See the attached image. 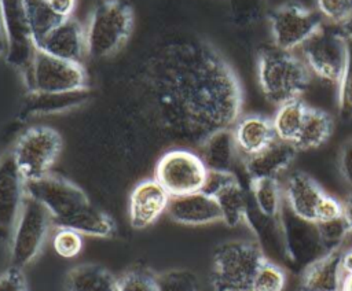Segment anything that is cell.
<instances>
[{
  "mask_svg": "<svg viewBox=\"0 0 352 291\" xmlns=\"http://www.w3.org/2000/svg\"><path fill=\"white\" fill-rule=\"evenodd\" d=\"M138 92L161 135L198 148L214 132L234 126L243 103L236 73L199 37L155 47L138 70Z\"/></svg>",
  "mask_w": 352,
  "mask_h": 291,
  "instance_id": "obj_1",
  "label": "cell"
},
{
  "mask_svg": "<svg viewBox=\"0 0 352 291\" xmlns=\"http://www.w3.org/2000/svg\"><path fill=\"white\" fill-rule=\"evenodd\" d=\"M26 195L48 210L56 228H70L82 236L96 237L110 236L114 231L111 218L95 207L80 187L63 177L47 174L26 183Z\"/></svg>",
  "mask_w": 352,
  "mask_h": 291,
  "instance_id": "obj_2",
  "label": "cell"
},
{
  "mask_svg": "<svg viewBox=\"0 0 352 291\" xmlns=\"http://www.w3.org/2000/svg\"><path fill=\"white\" fill-rule=\"evenodd\" d=\"M257 74L264 96L276 106L300 99L309 84L307 63L278 47L258 52Z\"/></svg>",
  "mask_w": 352,
  "mask_h": 291,
  "instance_id": "obj_3",
  "label": "cell"
},
{
  "mask_svg": "<svg viewBox=\"0 0 352 291\" xmlns=\"http://www.w3.org/2000/svg\"><path fill=\"white\" fill-rule=\"evenodd\" d=\"M256 240H228L213 253L210 284L213 291H250L253 280L267 261Z\"/></svg>",
  "mask_w": 352,
  "mask_h": 291,
  "instance_id": "obj_4",
  "label": "cell"
},
{
  "mask_svg": "<svg viewBox=\"0 0 352 291\" xmlns=\"http://www.w3.org/2000/svg\"><path fill=\"white\" fill-rule=\"evenodd\" d=\"M133 10L126 0H102L96 4L85 26L87 54L103 59L116 54L129 38Z\"/></svg>",
  "mask_w": 352,
  "mask_h": 291,
  "instance_id": "obj_5",
  "label": "cell"
},
{
  "mask_svg": "<svg viewBox=\"0 0 352 291\" xmlns=\"http://www.w3.org/2000/svg\"><path fill=\"white\" fill-rule=\"evenodd\" d=\"M28 92L69 93L87 89L81 63L65 60L36 49L29 69L22 74Z\"/></svg>",
  "mask_w": 352,
  "mask_h": 291,
  "instance_id": "obj_6",
  "label": "cell"
},
{
  "mask_svg": "<svg viewBox=\"0 0 352 291\" xmlns=\"http://www.w3.org/2000/svg\"><path fill=\"white\" fill-rule=\"evenodd\" d=\"M62 150L60 135L50 126L38 125L26 129L16 140L11 154L26 183L50 174Z\"/></svg>",
  "mask_w": 352,
  "mask_h": 291,
  "instance_id": "obj_7",
  "label": "cell"
},
{
  "mask_svg": "<svg viewBox=\"0 0 352 291\" xmlns=\"http://www.w3.org/2000/svg\"><path fill=\"white\" fill-rule=\"evenodd\" d=\"M51 225L52 220L48 210L40 202L26 195L10 239L12 266L23 269L38 255Z\"/></svg>",
  "mask_w": 352,
  "mask_h": 291,
  "instance_id": "obj_8",
  "label": "cell"
},
{
  "mask_svg": "<svg viewBox=\"0 0 352 291\" xmlns=\"http://www.w3.org/2000/svg\"><path fill=\"white\" fill-rule=\"evenodd\" d=\"M208 177V167L202 158L186 148L166 151L157 162L154 178L172 196L202 191Z\"/></svg>",
  "mask_w": 352,
  "mask_h": 291,
  "instance_id": "obj_9",
  "label": "cell"
},
{
  "mask_svg": "<svg viewBox=\"0 0 352 291\" xmlns=\"http://www.w3.org/2000/svg\"><path fill=\"white\" fill-rule=\"evenodd\" d=\"M279 216L285 242V265L301 273L309 264L326 254L316 222L296 216L285 202Z\"/></svg>",
  "mask_w": 352,
  "mask_h": 291,
  "instance_id": "obj_10",
  "label": "cell"
},
{
  "mask_svg": "<svg viewBox=\"0 0 352 291\" xmlns=\"http://www.w3.org/2000/svg\"><path fill=\"white\" fill-rule=\"evenodd\" d=\"M268 22L275 47L285 51L302 45L322 27L320 16L296 1L274 8L268 14Z\"/></svg>",
  "mask_w": 352,
  "mask_h": 291,
  "instance_id": "obj_11",
  "label": "cell"
},
{
  "mask_svg": "<svg viewBox=\"0 0 352 291\" xmlns=\"http://www.w3.org/2000/svg\"><path fill=\"white\" fill-rule=\"evenodd\" d=\"M308 69L327 82H340L346 59V38L342 33L320 27L302 44Z\"/></svg>",
  "mask_w": 352,
  "mask_h": 291,
  "instance_id": "obj_12",
  "label": "cell"
},
{
  "mask_svg": "<svg viewBox=\"0 0 352 291\" xmlns=\"http://www.w3.org/2000/svg\"><path fill=\"white\" fill-rule=\"evenodd\" d=\"M0 4L7 37L4 59L21 74H25L37 49L30 32L25 3L23 0H0Z\"/></svg>",
  "mask_w": 352,
  "mask_h": 291,
  "instance_id": "obj_13",
  "label": "cell"
},
{
  "mask_svg": "<svg viewBox=\"0 0 352 291\" xmlns=\"http://www.w3.org/2000/svg\"><path fill=\"white\" fill-rule=\"evenodd\" d=\"M25 199L26 181L12 154H3L0 158V237L8 243Z\"/></svg>",
  "mask_w": 352,
  "mask_h": 291,
  "instance_id": "obj_14",
  "label": "cell"
},
{
  "mask_svg": "<svg viewBox=\"0 0 352 291\" xmlns=\"http://www.w3.org/2000/svg\"><path fill=\"white\" fill-rule=\"evenodd\" d=\"M204 192L212 195L227 226H236L243 221L249 189L242 185L234 172L208 170Z\"/></svg>",
  "mask_w": 352,
  "mask_h": 291,
  "instance_id": "obj_15",
  "label": "cell"
},
{
  "mask_svg": "<svg viewBox=\"0 0 352 291\" xmlns=\"http://www.w3.org/2000/svg\"><path fill=\"white\" fill-rule=\"evenodd\" d=\"M36 48L52 56L81 63V60L88 55L85 27L72 16L66 18L51 29L36 44Z\"/></svg>",
  "mask_w": 352,
  "mask_h": 291,
  "instance_id": "obj_16",
  "label": "cell"
},
{
  "mask_svg": "<svg viewBox=\"0 0 352 291\" xmlns=\"http://www.w3.org/2000/svg\"><path fill=\"white\" fill-rule=\"evenodd\" d=\"M170 195L155 180L140 181L129 195V221L135 229H143L154 224L168 210Z\"/></svg>",
  "mask_w": 352,
  "mask_h": 291,
  "instance_id": "obj_17",
  "label": "cell"
},
{
  "mask_svg": "<svg viewBox=\"0 0 352 291\" xmlns=\"http://www.w3.org/2000/svg\"><path fill=\"white\" fill-rule=\"evenodd\" d=\"M243 222L248 224V226L256 236V242L260 244L261 250L264 251L268 259L274 262L275 261H279L283 264L286 262L280 216L272 217L261 213L254 205L250 192L248 194V203H246V210L243 216Z\"/></svg>",
  "mask_w": 352,
  "mask_h": 291,
  "instance_id": "obj_18",
  "label": "cell"
},
{
  "mask_svg": "<svg viewBox=\"0 0 352 291\" xmlns=\"http://www.w3.org/2000/svg\"><path fill=\"white\" fill-rule=\"evenodd\" d=\"M170 220L182 225H206L221 221V213L214 198L204 191L172 196L168 205Z\"/></svg>",
  "mask_w": 352,
  "mask_h": 291,
  "instance_id": "obj_19",
  "label": "cell"
},
{
  "mask_svg": "<svg viewBox=\"0 0 352 291\" xmlns=\"http://www.w3.org/2000/svg\"><path fill=\"white\" fill-rule=\"evenodd\" d=\"M296 152L297 148L292 143L276 139L260 152L245 156L243 167L249 181L258 178H276L279 173L290 166Z\"/></svg>",
  "mask_w": 352,
  "mask_h": 291,
  "instance_id": "obj_20",
  "label": "cell"
},
{
  "mask_svg": "<svg viewBox=\"0 0 352 291\" xmlns=\"http://www.w3.org/2000/svg\"><path fill=\"white\" fill-rule=\"evenodd\" d=\"M342 251L333 250L309 264L300 279V291H341Z\"/></svg>",
  "mask_w": 352,
  "mask_h": 291,
  "instance_id": "obj_21",
  "label": "cell"
},
{
  "mask_svg": "<svg viewBox=\"0 0 352 291\" xmlns=\"http://www.w3.org/2000/svg\"><path fill=\"white\" fill-rule=\"evenodd\" d=\"M324 194L319 184L308 174L294 172L287 177L283 198L296 216L315 222L316 209Z\"/></svg>",
  "mask_w": 352,
  "mask_h": 291,
  "instance_id": "obj_22",
  "label": "cell"
},
{
  "mask_svg": "<svg viewBox=\"0 0 352 291\" xmlns=\"http://www.w3.org/2000/svg\"><path fill=\"white\" fill-rule=\"evenodd\" d=\"M232 132L236 148L243 152L245 156L260 152L278 139L272 119L258 114L239 118L235 122Z\"/></svg>",
  "mask_w": 352,
  "mask_h": 291,
  "instance_id": "obj_23",
  "label": "cell"
},
{
  "mask_svg": "<svg viewBox=\"0 0 352 291\" xmlns=\"http://www.w3.org/2000/svg\"><path fill=\"white\" fill-rule=\"evenodd\" d=\"M88 99L87 89L69 93H37L28 92L19 117L22 119L62 113L81 106Z\"/></svg>",
  "mask_w": 352,
  "mask_h": 291,
  "instance_id": "obj_24",
  "label": "cell"
},
{
  "mask_svg": "<svg viewBox=\"0 0 352 291\" xmlns=\"http://www.w3.org/2000/svg\"><path fill=\"white\" fill-rule=\"evenodd\" d=\"M201 158L208 170L232 172L236 144L231 128L221 129L210 135L199 147Z\"/></svg>",
  "mask_w": 352,
  "mask_h": 291,
  "instance_id": "obj_25",
  "label": "cell"
},
{
  "mask_svg": "<svg viewBox=\"0 0 352 291\" xmlns=\"http://www.w3.org/2000/svg\"><path fill=\"white\" fill-rule=\"evenodd\" d=\"M66 288L67 291H118V279L100 265L82 264L67 273Z\"/></svg>",
  "mask_w": 352,
  "mask_h": 291,
  "instance_id": "obj_26",
  "label": "cell"
},
{
  "mask_svg": "<svg viewBox=\"0 0 352 291\" xmlns=\"http://www.w3.org/2000/svg\"><path fill=\"white\" fill-rule=\"evenodd\" d=\"M333 132V118L323 110L308 107L300 132L292 143L297 151L322 146Z\"/></svg>",
  "mask_w": 352,
  "mask_h": 291,
  "instance_id": "obj_27",
  "label": "cell"
},
{
  "mask_svg": "<svg viewBox=\"0 0 352 291\" xmlns=\"http://www.w3.org/2000/svg\"><path fill=\"white\" fill-rule=\"evenodd\" d=\"M308 106L300 99H294L278 106L272 119L275 135L279 140L293 143L302 125Z\"/></svg>",
  "mask_w": 352,
  "mask_h": 291,
  "instance_id": "obj_28",
  "label": "cell"
},
{
  "mask_svg": "<svg viewBox=\"0 0 352 291\" xmlns=\"http://www.w3.org/2000/svg\"><path fill=\"white\" fill-rule=\"evenodd\" d=\"M248 188L254 205L261 213L272 217L280 214L283 199L282 189L276 178L250 180Z\"/></svg>",
  "mask_w": 352,
  "mask_h": 291,
  "instance_id": "obj_29",
  "label": "cell"
},
{
  "mask_svg": "<svg viewBox=\"0 0 352 291\" xmlns=\"http://www.w3.org/2000/svg\"><path fill=\"white\" fill-rule=\"evenodd\" d=\"M23 3L30 32L36 44L60 21H63L51 10L47 0H23Z\"/></svg>",
  "mask_w": 352,
  "mask_h": 291,
  "instance_id": "obj_30",
  "label": "cell"
},
{
  "mask_svg": "<svg viewBox=\"0 0 352 291\" xmlns=\"http://www.w3.org/2000/svg\"><path fill=\"white\" fill-rule=\"evenodd\" d=\"M158 291H199L197 275L188 269H169L155 275Z\"/></svg>",
  "mask_w": 352,
  "mask_h": 291,
  "instance_id": "obj_31",
  "label": "cell"
},
{
  "mask_svg": "<svg viewBox=\"0 0 352 291\" xmlns=\"http://www.w3.org/2000/svg\"><path fill=\"white\" fill-rule=\"evenodd\" d=\"M338 115L342 121L352 119V40L346 38V59L338 82Z\"/></svg>",
  "mask_w": 352,
  "mask_h": 291,
  "instance_id": "obj_32",
  "label": "cell"
},
{
  "mask_svg": "<svg viewBox=\"0 0 352 291\" xmlns=\"http://www.w3.org/2000/svg\"><path fill=\"white\" fill-rule=\"evenodd\" d=\"M285 284V270L276 262L267 259L258 269L250 291H283Z\"/></svg>",
  "mask_w": 352,
  "mask_h": 291,
  "instance_id": "obj_33",
  "label": "cell"
},
{
  "mask_svg": "<svg viewBox=\"0 0 352 291\" xmlns=\"http://www.w3.org/2000/svg\"><path fill=\"white\" fill-rule=\"evenodd\" d=\"M319 239L326 253L338 250L344 243L346 235L349 233V228L344 220V217L326 222H316Z\"/></svg>",
  "mask_w": 352,
  "mask_h": 291,
  "instance_id": "obj_34",
  "label": "cell"
},
{
  "mask_svg": "<svg viewBox=\"0 0 352 291\" xmlns=\"http://www.w3.org/2000/svg\"><path fill=\"white\" fill-rule=\"evenodd\" d=\"M52 236V247L62 258H74L82 250V235L70 228H56Z\"/></svg>",
  "mask_w": 352,
  "mask_h": 291,
  "instance_id": "obj_35",
  "label": "cell"
},
{
  "mask_svg": "<svg viewBox=\"0 0 352 291\" xmlns=\"http://www.w3.org/2000/svg\"><path fill=\"white\" fill-rule=\"evenodd\" d=\"M118 291H158L155 275L143 268H135L118 279Z\"/></svg>",
  "mask_w": 352,
  "mask_h": 291,
  "instance_id": "obj_36",
  "label": "cell"
},
{
  "mask_svg": "<svg viewBox=\"0 0 352 291\" xmlns=\"http://www.w3.org/2000/svg\"><path fill=\"white\" fill-rule=\"evenodd\" d=\"M264 0H228L232 21L239 26H246L257 21Z\"/></svg>",
  "mask_w": 352,
  "mask_h": 291,
  "instance_id": "obj_37",
  "label": "cell"
},
{
  "mask_svg": "<svg viewBox=\"0 0 352 291\" xmlns=\"http://www.w3.org/2000/svg\"><path fill=\"white\" fill-rule=\"evenodd\" d=\"M342 217V202L324 194L316 209L315 222H326Z\"/></svg>",
  "mask_w": 352,
  "mask_h": 291,
  "instance_id": "obj_38",
  "label": "cell"
},
{
  "mask_svg": "<svg viewBox=\"0 0 352 291\" xmlns=\"http://www.w3.org/2000/svg\"><path fill=\"white\" fill-rule=\"evenodd\" d=\"M0 291H29L22 268L11 265L0 275Z\"/></svg>",
  "mask_w": 352,
  "mask_h": 291,
  "instance_id": "obj_39",
  "label": "cell"
},
{
  "mask_svg": "<svg viewBox=\"0 0 352 291\" xmlns=\"http://www.w3.org/2000/svg\"><path fill=\"white\" fill-rule=\"evenodd\" d=\"M318 7L326 18L338 23L351 11L349 0H318Z\"/></svg>",
  "mask_w": 352,
  "mask_h": 291,
  "instance_id": "obj_40",
  "label": "cell"
},
{
  "mask_svg": "<svg viewBox=\"0 0 352 291\" xmlns=\"http://www.w3.org/2000/svg\"><path fill=\"white\" fill-rule=\"evenodd\" d=\"M340 172L344 180L352 187V139L346 140L340 150Z\"/></svg>",
  "mask_w": 352,
  "mask_h": 291,
  "instance_id": "obj_41",
  "label": "cell"
},
{
  "mask_svg": "<svg viewBox=\"0 0 352 291\" xmlns=\"http://www.w3.org/2000/svg\"><path fill=\"white\" fill-rule=\"evenodd\" d=\"M51 10L62 19L70 18L76 7V0H47Z\"/></svg>",
  "mask_w": 352,
  "mask_h": 291,
  "instance_id": "obj_42",
  "label": "cell"
},
{
  "mask_svg": "<svg viewBox=\"0 0 352 291\" xmlns=\"http://www.w3.org/2000/svg\"><path fill=\"white\" fill-rule=\"evenodd\" d=\"M342 217L349 228V232H352V194H349L342 202Z\"/></svg>",
  "mask_w": 352,
  "mask_h": 291,
  "instance_id": "obj_43",
  "label": "cell"
},
{
  "mask_svg": "<svg viewBox=\"0 0 352 291\" xmlns=\"http://www.w3.org/2000/svg\"><path fill=\"white\" fill-rule=\"evenodd\" d=\"M6 52H7V37H6V29H4L3 12H1V4H0V58H4Z\"/></svg>",
  "mask_w": 352,
  "mask_h": 291,
  "instance_id": "obj_44",
  "label": "cell"
},
{
  "mask_svg": "<svg viewBox=\"0 0 352 291\" xmlns=\"http://www.w3.org/2000/svg\"><path fill=\"white\" fill-rule=\"evenodd\" d=\"M341 33L345 36V38H351L352 40V10L341 21Z\"/></svg>",
  "mask_w": 352,
  "mask_h": 291,
  "instance_id": "obj_45",
  "label": "cell"
},
{
  "mask_svg": "<svg viewBox=\"0 0 352 291\" xmlns=\"http://www.w3.org/2000/svg\"><path fill=\"white\" fill-rule=\"evenodd\" d=\"M342 270L346 275H352V248L342 253Z\"/></svg>",
  "mask_w": 352,
  "mask_h": 291,
  "instance_id": "obj_46",
  "label": "cell"
},
{
  "mask_svg": "<svg viewBox=\"0 0 352 291\" xmlns=\"http://www.w3.org/2000/svg\"><path fill=\"white\" fill-rule=\"evenodd\" d=\"M341 291H352V275H346V277H344Z\"/></svg>",
  "mask_w": 352,
  "mask_h": 291,
  "instance_id": "obj_47",
  "label": "cell"
},
{
  "mask_svg": "<svg viewBox=\"0 0 352 291\" xmlns=\"http://www.w3.org/2000/svg\"><path fill=\"white\" fill-rule=\"evenodd\" d=\"M349 4H351V10H352V0H349Z\"/></svg>",
  "mask_w": 352,
  "mask_h": 291,
  "instance_id": "obj_48",
  "label": "cell"
},
{
  "mask_svg": "<svg viewBox=\"0 0 352 291\" xmlns=\"http://www.w3.org/2000/svg\"><path fill=\"white\" fill-rule=\"evenodd\" d=\"M1 155H3V154H1V150H0V158H1Z\"/></svg>",
  "mask_w": 352,
  "mask_h": 291,
  "instance_id": "obj_49",
  "label": "cell"
}]
</instances>
